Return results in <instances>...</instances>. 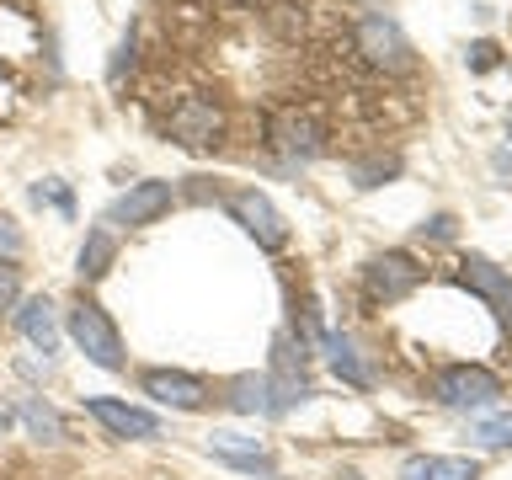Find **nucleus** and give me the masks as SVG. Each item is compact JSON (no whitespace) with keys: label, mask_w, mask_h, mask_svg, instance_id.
Listing matches in <instances>:
<instances>
[{"label":"nucleus","mask_w":512,"mask_h":480,"mask_svg":"<svg viewBox=\"0 0 512 480\" xmlns=\"http://www.w3.org/2000/svg\"><path fill=\"white\" fill-rule=\"evenodd\" d=\"M144 395L160 400V406H171V411H203L208 406V384L182 374V368H155V374H144Z\"/></svg>","instance_id":"7"},{"label":"nucleus","mask_w":512,"mask_h":480,"mask_svg":"<svg viewBox=\"0 0 512 480\" xmlns=\"http://www.w3.org/2000/svg\"><path fill=\"white\" fill-rule=\"evenodd\" d=\"M0 251H6V262H11L16 251H22V230H16L11 219H0Z\"/></svg>","instance_id":"21"},{"label":"nucleus","mask_w":512,"mask_h":480,"mask_svg":"<svg viewBox=\"0 0 512 480\" xmlns=\"http://www.w3.org/2000/svg\"><path fill=\"white\" fill-rule=\"evenodd\" d=\"M416 288H422V267H416L406 251H390V256H374V262H368V299L395 304V299L416 294Z\"/></svg>","instance_id":"6"},{"label":"nucleus","mask_w":512,"mask_h":480,"mask_svg":"<svg viewBox=\"0 0 512 480\" xmlns=\"http://www.w3.org/2000/svg\"><path fill=\"white\" fill-rule=\"evenodd\" d=\"M459 283L470 288V294L491 299V304H512V278L496 262H486V256H464V262H459Z\"/></svg>","instance_id":"12"},{"label":"nucleus","mask_w":512,"mask_h":480,"mask_svg":"<svg viewBox=\"0 0 512 480\" xmlns=\"http://www.w3.org/2000/svg\"><path fill=\"white\" fill-rule=\"evenodd\" d=\"M438 395L459 411H486L491 400L502 395V379H496L491 368H480V363H454V368H443Z\"/></svg>","instance_id":"3"},{"label":"nucleus","mask_w":512,"mask_h":480,"mask_svg":"<svg viewBox=\"0 0 512 480\" xmlns=\"http://www.w3.org/2000/svg\"><path fill=\"white\" fill-rule=\"evenodd\" d=\"M171 208V182H134L123 192L118 203H112V224H128V230H134V224H150V219H160Z\"/></svg>","instance_id":"9"},{"label":"nucleus","mask_w":512,"mask_h":480,"mask_svg":"<svg viewBox=\"0 0 512 480\" xmlns=\"http://www.w3.org/2000/svg\"><path fill=\"white\" fill-rule=\"evenodd\" d=\"M470 438H475L480 448H512V411H502V416H480V422L470 427Z\"/></svg>","instance_id":"17"},{"label":"nucleus","mask_w":512,"mask_h":480,"mask_svg":"<svg viewBox=\"0 0 512 480\" xmlns=\"http://www.w3.org/2000/svg\"><path fill=\"white\" fill-rule=\"evenodd\" d=\"M6 427H11V416H6V411H0V432H6Z\"/></svg>","instance_id":"23"},{"label":"nucleus","mask_w":512,"mask_h":480,"mask_svg":"<svg viewBox=\"0 0 512 480\" xmlns=\"http://www.w3.org/2000/svg\"><path fill=\"white\" fill-rule=\"evenodd\" d=\"M230 214L246 224V235L256 240V246H267V251H278L283 240H288V224H283V214L272 208V198L267 192H256V187H240V192H230Z\"/></svg>","instance_id":"4"},{"label":"nucleus","mask_w":512,"mask_h":480,"mask_svg":"<svg viewBox=\"0 0 512 480\" xmlns=\"http://www.w3.org/2000/svg\"><path fill=\"white\" fill-rule=\"evenodd\" d=\"M208 448H214V459L235 464V470H272L267 448L246 438V432H208Z\"/></svg>","instance_id":"13"},{"label":"nucleus","mask_w":512,"mask_h":480,"mask_svg":"<svg viewBox=\"0 0 512 480\" xmlns=\"http://www.w3.org/2000/svg\"><path fill=\"white\" fill-rule=\"evenodd\" d=\"M400 480H480V464L464 454H416L400 464Z\"/></svg>","instance_id":"11"},{"label":"nucleus","mask_w":512,"mask_h":480,"mask_svg":"<svg viewBox=\"0 0 512 480\" xmlns=\"http://www.w3.org/2000/svg\"><path fill=\"white\" fill-rule=\"evenodd\" d=\"M272 139H278V150H288V155H320L326 150V128H320L310 112H278V118H272Z\"/></svg>","instance_id":"10"},{"label":"nucleus","mask_w":512,"mask_h":480,"mask_svg":"<svg viewBox=\"0 0 512 480\" xmlns=\"http://www.w3.org/2000/svg\"><path fill=\"white\" fill-rule=\"evenodd\" d=\"M70 336H75V347L86 352L96 368H123V336H118V326L107 320V310L96 299H75Z\"/></svg>","instance_id":"1"},{"label":"nucleus","mask_w":512,"mask_h":480,"mask_svg":"<svg viewBox=\"0 0 512 480\" xmlns=\"http://www.w3.org/2000/svg\"><path fill=\"white\" fill-rule=\"evenodd\" d=\"M16 294H22V272H16L11 262H0V310H11Z\"/></svg>","instance_id":"20"},{"label":"nucleus","mask_w":512,"mask_h":480,"mask_svg":"<svg viewBox=\"0 0 512 480\" xmlns=\"http://www.w3.org/2000/svg\"><path fill=\"white\" fill-rule=\"evenodd\" d=\"M331 363H336V374H342L347 384H358V390H363V384H368V374H363V363L352 358V347H347V342H331Z\"/></svg>","instance_id":"19"},{"label":"nucleus","mask_w":512,"mask_h":480,"mask_svg":"<svg viewBox=\"0 0 512 480\" xmlns=\"http://www.w3.org/2000/svg\"><path fill=\"white\" fill-rule=\"evenodd\" d=\"M112 256H118V240H112V230H91L86 246H80V278H86V283L107 278Z\"/></svg>","instance_id":"15"},{"label":"nucleus","mask_w":512,"mask_h":480,"mask_svg":"<svg viewBox=\"0 0 512 480\" xmlns=\"http://www.w3.org/2000/svg\"><path fill=\"white\" fill-rule=\"evenodd\" d=\"M358 54L374 64V70H400L411 54V43H406V32H400L390 16H358Z\"/></svg>","instance_id":"5"},{"label":"nucleus","mask_w":512,"mask_h":480,"mask_svg":"<svg viewBox=\"0 0 512 480\" xmlns=\"http://www.w3.org/2000/svg\"><path fill=\"white\" fill-rule=\"evenodd\" d=\"M86 406H91V416L112 432V438H160V416L155 411H139V406L112 400V395H96V400H86Z\"/></svg>","instance_id":"8"},{"label":"nucleus","mask_w":512,"mask_h":480,"mask_svg":"<svg viewBox=\"0 0 512 480\" xmlns=\"http://www.w3.org/2000/svg\"><path fill=\"white\" fill-rule=\"evenodd\" d=\"M22 422H27L32 432H38L43 443H59V438H64L59 411H54V406H43V400H27V406H22Z\"/></svg>","instance_id":"16"},{"label":"nucleus","mask_w":512,"mask_h":480,"mask_svg":"<svg viewBox=\"0 0 512 480\" xmlns=\"http://www.w3.org/2000/svg\"><path fill=\"white\" fill-rule=\"evenodd\" d=\"M166 134L182 144V150H214L224 134V112L214 96H182L166 118Z\"/></svg>","instance_id":"2"},{"label":"nucleus","mask_w":512,"mask_h":480,"mask_svg":"<svg viewBox=\"0 0 512 480\" xmlns=\"http://www.w3.org/2000/svg\"><path fill=\"white\" fill-rule=\"evenodd\" d=\"M230 406L235 411H267V379H235Z\"/></svg>","instance_id":"18"},{"label":"nucleus","mask_w":512,"mask_h":480,"mask_svg":"<svg viewBox=\"0 0 512 480\" xmlns=\"http://www.w3.org/2000/svg\"><path fill=\"white\" fill-rule=\"evenodd\" d=\"M22 331H27V342L38 347L43 358H48V352H59V315H54V304H48L43 294L22 304Z\"/></svg>","instance_id":"14"},{"label":"nucleus","mask_w":512,"mask_h":480,"mask_svg":"<svg viewBox=\"0 0 512 480\" xmlns=\"http://www.w3.org/2000/svg\"><path fill=\"white\" fill-rule=\"evenodd\" d=\"M470 54H475V70H491V64H496V48L491 43H475Z\"/></svg>","instance_id":"22"}]
</instances>
